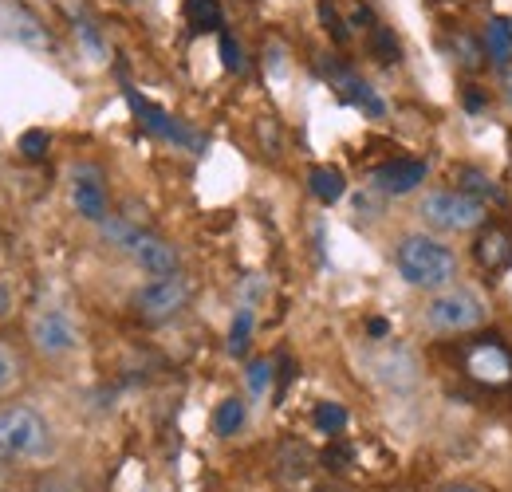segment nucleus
Returning <instances> with one entry per match:
<instances>
[{
  "mask_svg": "<svg viewBox=\"0 0 512 492\" xmlns=\"http://www.w3.org/2000/svg\"><path fill=\"white\" fill-rule=\"evenodd\" d=\"M501 95H505V107L512 111V67L505 71V83H501Z\"/></svg>",
  "mask_w": 512,
  "mask_h": 492,
  "instance_id": "nucleus-36",
  "label": "nucleus"
},
{
  "mask_svg": "<svg viewBox=\"0 0 512 492\" xmlns=\"http://www.w3.org/2000/svg\"><path fill=\"white\" fill-rule=\"evenodd\" d=\"M75 32H79V40H83V48H87V52H91L95 60H103V56H107V48H103V40H99V32L91 28V20H83V16H79V20H75Z\"/></svg>",
  "mask_w": 512,
  "mask_h": 492,
  "instance_id": "nucleus-28",
  "label": "nucleus"
},
{
  "mask_svg": "<svg viewBox=\"0 0 512 492\" xmlns=\"http://www.w3.org/2000/svg\"><path fill=\"white\" fill-rule=\"evenodd\" d=\"M394 268L410 288H422V292H446L457 280V256L442 241L422 237V233H410L398 241Z\"/></svg>",
  "mask_w": 512,
  "mask_h": 492,
  "instance_id": "nucleus-1",
  "label": "nucleus"
},
{
  "mask_svg": "<svg viewBox=\"0 0 512 492\" xmlns=\"http://www.w3.org/2000/svg\"><path fill=\"white\" fill-rule=\"evenodd\" d=\"M0 40H12L20 48H28V52H52L48 28L20 0H0Z\"/></svg>",
  "mask_w": 512,
  "mask_h": 492,
  "instance_id": "nucleus-9",
  "label": "nucleus"
},
{
  "mask_svg": "<svg viewBox=\"0 0 512 492\" xmlns=\"http://www.w3.org/2000/svg\"><path fill=\"white\" fill-rule=\"evenodd\" d=\"M253 308H241L233 315V327H229V355L233 359H245L249 355V343H253Z\"/></svg>",
  "mask_w": 512,
  "mask_h": 492,
  "instance_id": "nucleus-21",
  "label": "nucleus"
},
{
  "mask_svg": "<svg viewBox=\"0 0 512 492\" xmlns=\"http://www.w3.org/2000/svg\"><path fill=\"white\" fill-rule=\"evenodd\" d=\"M32 343L44 351V355H67L75 343H79V331L75 323L67 319L64 311H40L32 319Z\"/></svg>",
  "mask_w": 512,
  "mask_h": 492,
  "instance_id": "nucleus-11",
  "label": "nucleus"
},
{
  "mask_svg": "<svg viewBox=\"0 0 512 492\" xmlns=\"http://www.w3.org/2000/svg\"><path fill=\"white\" fill-rule=\"evenodd\" d=\"M16 146H20V154H24L28 162H40V158L48 154V146H52V134H48V130H40V126H32V130H24V134H20V142H16Z\"/></svg>",
  "mask_w": 512,
  "mask_h": 492,
  "instance_id": "nucleus-26",
  "label": "nucleus"
},
{
  "mask_svg": "<svg viewBox=\"0 0 512 492\" xmlns=\"http://www.w3.org/2000/svg\"><path fill=\"white\" fill-rule=\"evenodd\" d=\"M0 315H8V288L0 284Z\"/></svg>",
  "mask_w": 512,
  "mask_h": 492,
  "instance_id": "nucleus-38",
  "label": "nucleus"
},
{
  "mask_svg": "<svg viewBox=\"0 0 512 492\" xmlns=\"http://www.w3.org/2000/svg\"><path fill=\"white\" fill-rule=\"evenodd\" d=\"M418 217H422L430 229H438V233H473V229L485 225L489 209H485L481 201L465 197L461 189H434V193L422 197Z\"/></svg>",
  "mask_w": 512,
  "mask_h": 492,
  "instance_id": "nucleus-3",
  "label": "nucleus"
},
{
  "mask_svg": "<svg viewBox=\"0 0 512 492\" xmlns=\"http://www.w3.org/2000/svg\"><path fill=\"white\" fill-rule=\"evenodd\" d=\"M347 457H351L347 445H331V449H323V465H327V469H347Z\"/></svg>",
  "mask_w": 512,
  "mask_h": 492,
  "instance_id": "nucleus-31",
  "label": "nucleus"
},
{
  "mask_svg": "<svg viewBox=\"0 0 512 492\" xmlns=\"http://www.w3.org/2000/svg\"><path fill=\"white\" fill-rule=\"evenodd\" d=\"M438 492H485L481 485H469V481H449V485H442Z\"/></svg>",
  "mask_w": 512,
  "mask_h": 492,
  "instance_id": "nucleus-35",
  "label": "nucleus"
},
{
  "mask_svg": "<svg viewBox=\"0 0 512 492\" xmlns=\"http://www.w3.org/2000/svg\"><path fill=\"white\" fill-rule=\"evenodd\" d=\"M268 386H272V363H268V359L249 363V390H253V394H264Z\"/></svg>",
  "mask_w": 512,
  "mask_h": 492,
  "instance_id": "nucleus-29",
  "label": "nucleus"
},
{
  "mask_svg": "<svg viewBox=\"0 0 512 492\" xmlns=\"http://www.w3.org/2000/svg\"><path fill=\"white\" fill-rule=\"evenodd\" d=\"M52 445V430L44 414L28 406H4L0 410V461H36Z\"/></svg>",
  "mask_w": 512,
  "mask_h": 492,
  "instance_id": "nucleus-2",
  "label": "nucleus"
},
{
  "mask_svg": "<svg viewBox=\"0 0 512 492\" xmlns=\"http://www.w3.org/2000/svg\"><path fill=\"white\" fill-rule=\"evenodd\" d=\"M457 63H461L465 71H481V67L489 63L485 44H481L473 32H461V36H457Z\"/></svg>",
  "mask_w": 512,
  "mask_h": 492,
  "instance_id": "nucleus-24",
  "label": "nucleus"
},
{
  "mask_svg": "<svg viewBox=\"0 0 512 492\" xmlns=\"http://www.w3.org/2000/svg\"><path fill=\"white\" fill-rule=\"evenodd\" d=\"M308 189L320 197L323 205H335V201L347 193V178H343L335 166H312V174H308Z\"/></svg>",
  "mask_w": 512,
  "mask_h": 492,
  "instance_id": "nucleus-18",
  "label": "nucleus"
},
{
  "mask_svg": "<svg viewBox=\"0 0 512 492\" xmlns=\"http://www.w3.org/2000/svg\"><path fill=\"white\" fill-rule=\"evenodd\" d=\"M320 12H323V24L331 28V36H335V40H347V28H343V24H339V16L331 12V0H323Z\"/></svg>",
  "mask_w": 512,
  "mask_h": 492,
  "instance_id": "nucleus-32",
  "label": "nucleus"
},
{
  "mask_svg": "<svg viewBox=\"0 0 512 492\" xmlns=\"http://www.w3.org/2000/svg\"><path fill=\"white\" fill-rule=\"evenodd\" d=\"M379 374L386 378L390 390H410L418 382V363H414L410 351H390L379 359Z\"/></svg>",
  "mask_w": 512,
  "mask_h": 492,
  "instance_id": "nucleus-17",
  "label": "nucleus"
},
{
  "mask_svg": "<svg viewBox=\"0 0 512 492\" xmlns=\"http://www.w3.org/2000/svg\"><path fill=\"white\" fill-rule=\"evenodd\" d=\"M426 174H430V166L422 158H394V162L375 170L371 182H375V189H383L386 197H406L426 182Z\"/></svg>",
  "mask_w": 512,
  "mask_h": 492,
  "instance_id": "nucleus-12",
  "label": "nucleus"
},
{
  "mask_svg": "<svg viewBox=\"0 0 512 492\" xmlns=\"http://www.w3.org/2000/svg\"><path fill=\"white\" fill-rule=\"evenodd\" d=\"M221 63L229 67V71H245V56H241V44L229 36V32H221Z\"/></svg>",
  "mask_w": 512,
  "mask_h": 492,
  "instance_id": "nucleus-30",
  "label": "nucleus"
},
{
  "mask_svg": "<svg viewBox=\"0 0 512 492\" xmlns=\"http://www.w3.org/2000/svg\"><path fill=\"white\" fill-rule=\"evenodd\" d=\"M351 24H355V28H379V24H375V12H371L367 4H355V12H351Z\"/></svg>",
  "mask_w": 512,
  "mask_h": 492,
  "instance_id": "nucleus-33",
  "label": "nucleus"
},
{
  "mask_svg": "<svg viewBox=\"0 0 512 492\" xmlns=\"http://www.w3.org/2000/svg\"><path fill=\"white\" fill-rule=\"evenodd\" d=\"M142 237V229L130 221V217H107L103 221V241L107 245H115V248H127L130 252V245Z\"/></svg>",
  "mask_w": 512,
  "mask_h": 492,
  "instance_id": "nucleus-22",
  "label": "nucleus"
},
{
  "mask_svg": "<svg viewBox=\"0 0 512 492\" xmlns=\"http://www.w3.org/2000/svg\"><path fill=\"white\" fill-rule=\"evenodd\" d=\"M465 374L485 386H509L512 382V351L501 339H473L465 347Z\"/></svg>",
  "mask_w": 512,
  "mask_h": 492,
  "instance_id": "nucleus-8",
  "label": "nucleus"
},
{
  "mask_svg": "<svg viewBox=\"0 0 512 492\" xmlns=\"http://www.w3.org/2000/svg\"><path fill=\"white\" fill-rule=\"evenodd\" d=\"M127 103H130V111H134V119L146 126L154 138H166V142H174V146H186L190 154H201V150H205V138H201V134H193L186 123H178L174 115H166L162 107H154L150 99H142V95L130 91V87H127Z\"/></svg>",
  "mask_w": 512,
  "mask_h": 492,
  "instance_id": "nucleus-7",
  "label": "nucleus"
},
{
  "mask_svg": "<svg viewBox=\"0 0 512 492\" xmlns=\"http://www.w3.org/2000/svg\"><path fill=\"white\" fill-rule=\"evenodd\" d=\"M481 44H485V56L493 67H512V20L509 16H493L489 24H485V36H481Z\"/></svg>",
  "mask_w": 512,
  "mask_h": 492,
  "instance_id": "nucleus-16",
  "label": "nucleus"
},
{
  "mask_svg": "<svg viewBox=\"0 0 512 492\" xmlns=\"http://www.w3.org/2000/svg\"><path fill=\"white\" fill-rule=\"evenodd\" d=\"M186 20L193 32H221V24H225L221 0H186Z\"/></svg>",
  "mask_w": 512,
  "mask_h": 492,
  "instance_id": "nucleus-20",
  "label": "nucleus"
},
{
  "mask_svg": "<svg viewBox=\"0 0 512 492\" xmlns=\"http://www.w3.org/2000/svg\"><path fill=\"white\" fill-rule=\"evenodd\" d=\"M485 323V304L473 288H449L426 304V327L438 335H465Z\"/></svg>",
  "mask_w": 512,
  "mask_h": 492,
  "instance_id": "nucleus-4",
  "label": "nucleus"
},
{
  "mask_svg": "<svg viewBox=\"0 0 512 492\" xmlns=\"http://www.w3.org/2000/svg\"><path fill=\"white\" fill-rule=\"evenodd\" d=\"M71 205L83 221H95V225H103L111 217V197H107V182H103L99 166H91V162L71 166Z\"/></svg>",
  "mask_w": 512,
  "mask_h": 492,
  "instance_id": "nucleus-6",
  "label": "nucleus"
},
{
  "mask_svg": "<svg viewBox=\"0 0 512 492\" xmlns=\"http://www.w3.org/2000/svg\"><path fill=\"white\" fill-rule=\"evenodd\" d=\"M371 52H375V60L379 63H394L402 56V44H398V36L390 32V28H371Z\"/></svg>",
  "mask_w": 512,
  "mask_h": 492,
  "instance_id": "nucleus-25",
  "label": "nucleus"
},
{
  "mask_svg": "<svg viewBox=\"0 0 512 492\" xmlns=\"http://www.w3.org/2000/svg\"><path fill=\"white\" fill-rule=\"evenodd\" d=\"M130 260L150 276V280H162V276H178V252L170 241L154 237V233H142L134 245H130Z\"/></svg>",
  "mask_w": 512,
  "mask_h": 492,
  "instance_id": "nucleus-13",
  "label": "nucleus"
},
{
  "mask_svg": "<svg viewBox=\"0 0 512 492\" xmlns=\"http://www.w3.org/2000/svg\"><path fill=\"white\" fill-rule=\"evenodd\" d=\"M465 107H469V111H481V107H485V99H481L477 91H469V95H465Z\"/></svg>",
  "mask_w": 512,
  "mask_h": 492,
  "instance_id": "nucleus-37",
  "label": "nucleus"
},
{
  "mask_svg": "<svg viewBox=\"0 0 512 492\" xmlns=\"http://www.w3.org/2000/svg\"><path fill=\"white\" fill-rule=\"evenodd\" d=\"M327 75H331V87L339 91V99H343V103L359 107L367 119H383V115H386L383 95H379L371 83H363V79H359L351 67H343V63H331V67H327Z\"/></svg>",
  "mask_w": 512,
  "mask_h": 492,
  "instance_id": "nucleus-10",
  "label": "nucleus"
},
{
  "mask_svg": "<svg viewBox=\"0 0 512 492\" xmlns=\"http://www.w3.org/2000/svg\"><path fill=\"white\" fill-rule=\"evenodd\" d=\"M20 382V355H16V347L12 343H4L0 339V394L4 390H12Z\"/></svg>",
  "mask_w": 512,
  "mask_h": 492,
  "instance_id": "nucleus-27",
  "label": "nucleus"
},
{
  "mask_svg": "<svg viewBox=\"0 0 512 492\" xmlns=\"http://www.w3.org/2000/svg\"><path fill=\"white\" fill-rule=\"evenodd\" d=\"M312 422H316V430L327 433V437H339V433L347 430V410H343L339 402H320L316 414H312Z\"/></svg>",
  "mask_w": 512,
  "mask_h": 492,
  "instance_id": "nucleus-23",
  "label": "nucleus"
},
{
  "mask_svg": "<svg viewBox=\"0 0 512 492\" xmlns=\"http://www.w3.org/2000/svg\"><path fill=\"white\" fill-rule=\"evenodd\" d=\"M453 178H457V189H461L465 197H473V201H481V205H497V209L509 205L505 185L497 182V178H489L485 170H477V166H461Z\"/></svg>",
  "mask_w": 512,
  "mask_h": 492,
  "instance_id": "nucleus-15",
  "label": "nucleus"
},
{
  "mask_svg": "<svg viewBox=\"0 0 512 492\" xmlns=\"http://www.w3.org/2000/svg\"><path fill=\"white\" fill-rule=\"evenodd\" d=\"M186 304H190V284H186V276L146 280V284L130 296L134 315L146 319V323H166V319H174Z\"/></svg>",
  "mask_w": 512,
  "mask_h": 492,
  "instance_id": "nucleus-5",
  "label": "nucleus"
},
{
  "mask_svg": "<svg viewBox=\"0 0 512 492\" xmlns=\"http://www.w3.org/2000/svg\"><path fill=\"white\" fill-rule=\"evenodd\" d=\"M367 331H371V339H386V335H390V323H386V319H379V315H375V319L367 323Z\"/></svg>",
  "mask_w": 512,
  "mask_h": 492,
  "instance_id": "nucleus-34",
  "label": "nucleus"
},
{
  "mask_svg": "<svg viewBox=\"0 0 512 492\" xmlns=\"http://www.w3.org/2000/svg\"><path fill=\"white\" fill-rule=\"evenodd\" d=\"M245 418H249L245 398H225V402L213 410V433H217V437H233V433L245 430Z\"/></svg>",
  "mask_w": 512,
  "mask_h": 492,
  "instance_id": "nucleus-19",
  "label": "nucleus"
},
{
  "mask_svg": "<svg viewBox=\"0 0 512 492\" xmlns=\"http://www.w3.org/2000/svg\"><path fill=\"white\" fill-rule=\"evenodd\" d=\"M473 256H477V264L485 268V272H505L512 264V229L509 225H481V233H477V241H473Z\"/></svg>",
  "mask_w": 512,
  "mask_h": 492,
  "instance_id": "nucleus-14",
  "label": "nucleus"
}]
</instances>
